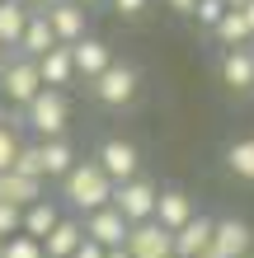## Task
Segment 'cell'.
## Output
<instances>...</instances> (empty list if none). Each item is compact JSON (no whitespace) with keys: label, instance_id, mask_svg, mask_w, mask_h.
Returning <instances> with one entry per match:
<instances>
[{"label":"cell","instance_id":"cell-1","mask_svg":"<svg viewBox=\"0 0 254 258\" xmlns=\"http://www.w3.org/2000/svg\"><path fill=\"white\" fill-rule=\"evenodd\" d=\"M57 183H62L66 207H71V211H80V216H89V211H99V207H109V197H113L109 174H104L94 160H76L62 178H57Z\"/></svg>","mask_w":254,"mask_h":258},{"label":"cell","instance_id":"cell-2","mask_svg":"<svg viewBox=\"0 0 254 258\" xmlns=\"http://www.w3.org/2000/svg\"><path fill=\"white\" fill-rule=\"evenodd\" d=\"M24 122L38 141H52V136H66V122H71V103H66V89H38L33 103H24Z\"/></svg>","mask_w":254,"mask_h":258},{"label":"cell","instance_id":"cell-3","mask_svg":"<svg viewBox=\"0 0 254 258\" xmlns=\"http://www.w3.org/2000/svg\"><path fill=\"white\" fill-rule=\"evenodd\" d=\"M156 197L160 188L151 183V178H127V183H113V197H109V207L123 216L127 225H141V221H156Z\"/></svg>","mask_w":254,"mask_h":258},{"label":"cell","instance_id":"cell-4","mask_svg":"<svg viewBox=\"0 0 254 258\" xmlns=\"http://www.w3.org/2000/svg\"><path fill=\"white\" fill-rule=\"evenodd\" d=\"M38 89H42V80H38V61H33V56H19V52H14L10 66L0 71V99L14 103V108H24V103L38 99Z\"/></svg>","mask_w":254,"mask_h":258},{"label":"cell","instance_id":"cell-5","mask_svg":"<svg viewBox=\"0 0 254 258\" xmlns=\"http://www.w3.org/2000/svg\"><path fill=\"white\" fill-rule=\"evenodd\" d=\"M94 99L99 103H109V108H123V103H132L137 99V85H141V75H137V66H127V61H113L104 75H94Z\"/></svg>","mask_w":254,"mask_h":258},{"label":"cell","instance_id":"cell-6","mask_svg":"<svg viewBox=\"0 0 254 258\" xmlns=\"http://www.w3.org/2000/svg\"><path fill=\"white\" fill-rule=\"evenodd\" d=\"M94 164L109 174V183H127V178L141 174V150L132 146V141H123V136H109V141L99 146Z\"/></svg>","mask_w":254,"mask_h":258},{"label":"cell","instance_id":"cell-7","mask_svg":"<svg viewBox=\"0 0 254 258\" xmlns=\"http://www.w3.org/2000/svg\"><path fill=\"white\" fill-rule=\"evenodd\" d=\"M38 14L47 19V28L57 33V42H62V47H71V42H80V38L89 33V10L80 5V0H57V5L38 10Z\"/></svg>","mask_w":254,"mask_h":258},{"label":"cell","instance_id":"cell-8","mask_svg":"<svg viewBox=\"0 0 254 258\" xmlns=\"http://www.w3.org/2000/svg\"><path fill=\"white\" fill-rule=\"evenodd\" d=\"M249 249H254V225L249 221H240V216H221L217 225H212V258H249Z\"/></svg>","mask_w":254,"mask_h":258},{"label":"cell","instance_id":"cell-9","mask_svg":"<svg viewBox=\"0 0 254 258\" xmlns=\"http://www.w3.org/2000/svg\"><path fill=\"white\" fill-rule=\"evenodd\" d=\"M123 249L132 258H174V235L160 221H141V225H127Z\"/></svg>","mask_w":254,"mask_h":258},{"label":"cell","instance_id":"cell-10","mask_svg":"<svg viewBox=\"0 0 254 258\" xmlns=\"http://www.w3.org/2000/svg\"><path fill=\"white\" fill-rule=\"evenodd\" d=\"M80 225H85V239H94L99 249H123V239H127V221L118 216L113 207L89 211V216H85Z\"/></svg>","mask_w":254,"mask_h":258},{"label":"cell","instance_id":"cell-11","mask_svg":"<svg viewBox=\"0 0 254 258\" xmlns=\"http://www.w3.org/2000/svg\"><path fill=\"white\" fill-rule=\"evenodd\" d=\"M71 61H76V75H85V80H94V75H104L113 66V47L94 33H85L80 42H71Z\"/></svg>","mask_w":254,"mask_h":258},{"label":"cell","instance_id":"cell-12","mask_svg":"<svg viewBox=\"0 0 254 258\" xmlns=\"http://www.w3.org/2000/svg\"><path fill=\"white\" fill-rule=\"evenodd\" d=\"M212 225H217V216H193V221H184L179 230H170L174 235V258H198V253H207L212 249Z\"/></svg>","mask_w":254,"mask_h":258},{"label":"cell","instance_id":"cell-13","mask_svg":"<svg viewBox=\"0 0 254 258\" xmlns=\"http://www.w3.org/2000/svg\"><path fill=\"white\" fill-rule=\"evenodd\" d=\"M221 85L231 94H254V47H231L221 56Z\"/></svg>","mask_w":254,"mask_h":258},{"label":"cell","instance_id":"cell-14","mask_svg":"<svg viewBox=\"0 0 254 258\" xmlns=\"http://www.w3.org/2000/svg\"><path fill=\"white\" fill-rule=\"evenodd\" d=\"M193 216H198V207H193V197L184 188H160V197H156V221L165 225V230H179V225L193 221Z\"/></svg>","mask_w":254,"mask_h":258},{"label":"cell","instance_id":"cell-15","mask_svg":"<svg viewBox=\"0 0 254 258\" xmlns=\"http://www.w3.org/2000/svg\"><path fill=\"white\" fill-rule=\"evenodd\" d=\"M38 80H42V89H66L71 80H76V61H71V47H57L47 52V56H38Z\"/></svg>","mask_w":254,"mask_h":258},{"label":"cell","instance_id":"cell-16","mask_svg":"<svg viewBox=\"0 0 254 258\" xmlns=\"http://www.w3.org/2000/svg\"><path fill=\"white\" fill-rule=\"evenodd\" d=\"M47 183L42 178H28V174H14V169H0V202H14V207H33Z\"/></svg>","mask_w":254,"mask_h":258},{"label":"cell","instance_id":"cell-17","mask_svg":"<svg viewBox=\"0 0 254 258\" xmlns=\"http://www.w3.org/2000/svg\"><path fill=\"white\" fill-rule=\"evenodd\" d=\"M80 239H85V225L76 216H62V221L52 225V235L42 239V253H47V258H71V253L80 249Z\"/></svg>","mask_w":254,"mask_h":258},{"label":"cell","instance_id":"cell-18","mask_svg":"<svg viewBox=\"0 0 254 258\" xmlns=\"http://www.w3.org/2000/svg\"><path fill=\"white\" fill-rule=\"evenodd\" d=\"M52 47H57V33L47 28V19L33 10V14H28V24H24V38H19V47H14V52H19V56H33V61H38V56H47Z\"/></svg>","mask_w":254,"mask_h":258},{"label":"cell","instance_id":"cell-19","mask_svg":"<svg viewBox=\"0 0 254 258\" xmlns=\"http://www.w3.org/2000/svg\"><path fill=\"white\" fill-rule=\"evenodd\" d=\"M57 221H62V211H57V202H52V197H38L33 207H24V225H19V235H33V239H47Z\"/></svg>","mask_w":254,"mask_h":258},{"label":"cell","instance_id":"cell-20","mask_svg":"<svg viewBox=\"0 0 254 258\" xmlns=\"http://www.w3.org/2000/svg\"><path fill=\"white\" fill-rule=\"evenodd\" d=\"M28 10L24 0H0V47H19V38H24V24H28Z\"/></svg>","mask_w":254,"mask_h":258},{"label":"cell","instance_id":"cell-21","mask_svg":"<svg viewBox=\"0 0 254 258\" xmlns=\"http://www.w3.org/2000/svg\"><path fill=\"white\" fill-rule=\"evenodd\" d=\"M38 155H42V178H62L71 164H76V150H71V141H66V136L38 141Z\"/></svg>","mask_w":254,"mask_h":258},{"label":"cell","instance_id":"cell-22","mask_svg":"<svg viewBox=\"0 0 254 258\" xmlns=\"http://www.w3.org/2000/svg\"><path fill=\"white\" fill-rule=\"evenodd\" d=\"M212 33H217V42H221L226 52H231V47H249V42H254V33H249V24H245L240 10H226V14L217 19Z\"/></svg>","mask_w":254,"mask_h":258},{"label":"cell","instance_id":"cell-23","mask_svg":"<svg viewBox=\"0 0 254 258\" xmlns=\"http://www.w3.org/2000/svg\"><path fill=\"white\" fill-rule=\"evenodd\" d=\"M226 169L245 183H254V136H240V141L226 146Z\"/></svg>","mask_w":254,"mask_h":258},{"label":"cell","instance_id":"cell-24","mask_svg":"<svg viewBox=\"0 0 254 258\" xmlns=\"http://www.w3.org/2000/svg\"><path fill=\"white\" fill-rule=\"evenodd\" d=\"M0 258H47V253H42V239H33V235H10Z\"/></svg>","mask_w":254,"mask_h":258},{"label":"cell","instance_id":"cell-25","mask_svg":"<svg viewBox=\"0 0 254 258\" xmlns=\"http://www.w3.org/2000/svg\"><path fill=\"white\" fill-rule=\"evenodd\" d=\"M14 174H28V178H42V155H38V141L33 146H19V155H14V164H10ZM47 183V178H42Z\"/></svg>","mask_w":254,"mask_h":258},{"label":"cell","instance_id":"cell-26","mask_svg":"<svg viewBox=\"0 0 254 258\" xmlns=\"http://www.w3.org/2000/svg\"><path fill=\"white\" fill-rule=\"evenodd\" d=\"M226 10H231L226 0H198V5H193V19H198L202 28H217V19H221Z\"/></svg>","mask_w":254,"mask_h":258},{"label":"cell","instance_id":"cell-27","mask_svg":"<svg viewBox=\"0 0 254 258\" xmlns=\"http://www.w3.org/2000/svg\"><path fill=\"white\" fill-rule=\"evenodd\" d=\"M19 225H24V207H14V202H0V239L19 235Z\"/></svg>","mask_w":254,"mask_h":258},{"label":"cell","instance_id":"cell-28","mask_svg":"<svg viewBox=\"0 0 254 258\" xmlns=\"http://www.w3.org/2000/svg\"><path fill=\"white\" fill-rule=\"evenodd\" d=\"M19 146H24V141H19V136H14V132H10L5 122H0V169H10V164H14V155H19Z\"/></svg>","mask_w":254,"mask_h":258},{"label":"cell","instance_id":"cell-29","mask_svg":"<svg viewBox=\"0 0 254 258\" xmlns=\"http://www.w3.org/2000/svg\"><path fill=\"white\" fill-rule=\"evenodd\" d=\"M146 5H151V0H113V10L123 14V19H132V14H141Z\"/></svg>","mask_w":254,"mask_h":258},{"label":"cell","instance_id":"cell-30","mask_svg":"<svg viewBox=\"0 0 254 258\" xmlns=\"http://www.w3.org/2000/svg\"><path fill=\"white\" fill-rule=\"evenodd\" d=\"M71 258H104V249L94 244V239H80V249L71 253Z\"/></svg>","mask_w":254,"mask_h":258},{"label":"cell","instance_id":"cell-31","mask_svg":"<svg viewBox=\"0 0 254 258\" xmlns=\"http://www.w3.org/2000/svg\"><path fill=\"white\" fill-rule=\"evenodd\" d=\"M165 5H170L174 14H188V19H193V5H198V0H165Z\"/></svg>","mask_w":254,"mask_h":258},{"label":"cell","instance_id":"cell-32","mask_svg":"<svg viewBox=\"0 0 254 258\" xmlns=\"http://www.w3.org/2000/svg\"><path fill=\"white\" fill-rule=\"evenodd\" d=\"M240 14H245V24H249V33H254V0H249V5H240Z\"/></svg>","mask_w":254,"mask_h":258},{"label":"cell","instance_id":"cell-33","mask_svg":"<svg viewBox=\"0 0 254 258\" xmlns=\"http://www.w3.org/2000/svg\"><path fill=\"white\" fill-rule=\"evenodd\" d=\"M28 10H47V5H57V0H24Z\"/></svg>","mask_w":254,"mask_h":258},{"label":"cell","instance_id":"cell-34","mask_svg":"<svg viewBox=\"0 0 254 258\" xmlns=\"http://www.w3.org/2000/svg\"><path fill=\"white\" fill-rule=\"evenodd\" d=\"M104 258H132L127 249H104Z\"/></svg>","mask_w":254,"mask_h":258},{"label":"cell","instance_id":"cell-35","mask_svg":"<svg viewBox=\"0 0 254 258\" xmlns=\"http://www.w3.org/2000/svg\"><path fill=\"white\" fill-rule=\"evenodd\" d=\"M10 56H14L10 47H0V71H5V66H10Z\"/></svg>","mask_w":254,"mask_h":258},{"label":"cell","instance_id":"cell-36","mask_svg":"<svg viewBox=\"0 0 254 258\" xmlns=\"http://www.w3.org/2000/svg\"><path fill=\"white\" fill-rule=\"evenodd\" d=\"M226 5H231V10H240V5H249V0H226Z\"/></svg>","mask_w":254,"mask_h":258},{"label":"cell","instance_id":"cell-37","mask_svg":"<svg viewBox=\"0 0 254 258\" xmlns=\"http://www.w3.org/2000/svg\"><path fill=\"white\" fill-rule=\"evenodd\" d=\"M80 5H85V10H89V5H94V0H80Z\"/></svg>","mask_w":254,"mask_h":258},{"label":"cell","instance_id":"cell-38","mask_svg":"<svg viewBox=\"0 0 254 258\" xmlns=\"http://www.w3.org/2000/svg\"><path fill=\"white\" fill-rule=\"evenodd\" d=\"M0 253H5V239H0Z\"/></svg>","mask_w":254,"mask_h":258},{"label":"cell","instance_id":"cell-39","mask_svg":"<svg viewBox=\"0 0 254 258\" xmlns=\"http://www.w3.org/2000/svg\"><path fill=\"white\" fill-rule=\"evenodd\" d=\"M198 258H212V253H198Z\"/></svg>","mask_w":254,"mask_h":258}]
</instances>
